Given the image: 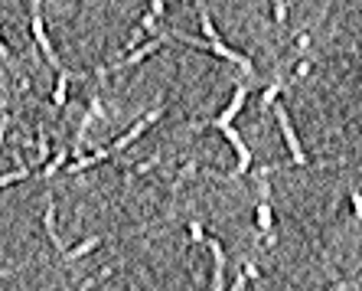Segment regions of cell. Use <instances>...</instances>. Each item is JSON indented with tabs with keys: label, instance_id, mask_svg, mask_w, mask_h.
<instances>
[{
	"label": "cell",
	"instance_id": "6da1fadb",
	"mask_svg": "<svg viewBox=\"0 0 362 291\" xmlns=\"http://www.w3.org/2000/svg\"><path fill=\"white\" fill-rule=\"evenodd\" d=\"M196 10H199V26H202V33H206V40H209V52H216L219 59H226V62H232V66H238L245 76H252V72H255L252 59H248L245 52H238V50H232V46H226V40L219 36V30H216V23H212V17H209V7H206V0H196Z\"/></svg>",
	"mask_w": 362,
	"mask_h": 291
},
{
	"label": "cell",
	"instance_id": "7a4b0ae2",
	"mask_svg": "<svg viewBox=\"0 0 362 291\" xmlns=\"http://www.w3.org/2000/svg\"><path fill=\"white\" fill-rule=\"evenodd\" d=\"M40 4H42V0H33V10H30V26H33V40H36V46H40L42 59L49 62V66L56 69V72H66V69H62V62H59V52H56V46H52L49 33H46V23H42V10H40Z\"/></svg>",
	"mask_w": 362,
	"mask_h": 291
},
{
	"label": "cell",
	"instance_id": "3957f363",
	"mask_svg": "<svg viewBox=\"0 0 362 291\" xmlns=\"http://www.w3.org/2000/svg\"><path fill=\"white\" fill-rule=\"evenodd\" d=\"M163 50V40L160 36H153L151 43H144V46H137V50H131L124 56V59H118V62H111V66H101L98 72H95V76L101 79V82H105V79L111 76V72H124V69H134V66H141L144 59H147V56H153V52H160Z\"/></svg>",
	"mask_w": 362,
	"mask_h": 291
},
{
	"label": "cell",
	"instance_id": "277c9868",
	"mask_svg": "<svg viewBox=\"0 0 362 291\" xmlns=\"http://www.w3.org/2000/svg\"><path fill=\"white\" fill-rule=\"evenodd\" d=\"M274 121H278L281 137H284L287 151H291V161H294L297 167H307V164H310V157H307V151H303L300 137H297V131H294V125H291V115H287L284 105H274Z\"/></svg>",
	"mask_w": 362,
	"mask_h": 291
},
{
	"label": "cell",
	"instance_id": "5b68a950",
	"mask_svg": "<svg viewBox=\"0 0 362 291\" xmlns=\"http://www.w3.org/2000/svg\"><path fill=\"white\" fill-rule=\"evenodd\" d=\"M258 190H262V200L255 206V226H258V236L274 242V210H271V187L264 177H262V183H258Z\"/></svg>",
	"mask_w": 362,
	"mask_h": 291
},
{
	"label": "cell",
	"instance_id": "8992f818",
	"mask_svg": "<svg viewBox=\"0 0 362 291\" xmlns=\"http://www.w3.org/2000/svg\"><path fill=\"white\" fill-rule=\"evenodd\" d=\"M245 102H248V89H245V86H235V92H232V102H228L226 108H222V112L216 115V118H212V121H196L193 128H206V125H209V128L222 131V128H226V125H232V121L238 118V112H242V108H245Z\"/></svg>",
	"mask_w": 362,
	"mask_h": 291
},
{
	"label": "cell",
	"instance_id": "52a82bcc",
	"mask_svg": "<svg viewBox=\"0 0 362 291\" xmlns=\"http://www.w3.org/2000/svg\"><path fill=\"white\" fill-rule=\"evenodd\" d=\"M163 112H167V108H157V112H147V115H144V118L134 125V128H131V131H124V135H121L118 141H111V144L105 147V151H108V157H111V154H118V151H124L127 144H134V141L144 135V131H147V128H151V125H157V121L163 118Z\"/></svg>",
	"mask_w": 362,
	"mask_h": 291
},
{
	"label": "cell",
	"instance_id": "ba28073f",
	"mask_svg": "<svg viewBox=\"0 0 362 291\" xmlns=\"http://www.w3.org/2000/svg\"><path fill=\"white\" fill-rule=\"evenodd\" d=\"M202 246L212 252V291H226V249H222L219 239L206 236Z\"/></svg>",
	"mask_w": 362,
	"mask_h": 291
},
{
	"label": "cell",
	"instance_id": "9c48e42d",
	"mask_svg": "<svg viewBox=\"0 0 362 291\" xmlns=\"http://www.w3.org/2000/svg\"><path fill=\"white\" fill-rule=\"evenodd\" d=\"M222 135H226V141L232 147H235V157H238V167H235V177H242V173H248V167H252V151L245 147V141H242V135H238L232 125H226L222 128Z\"/></svg>",
	"mask_w": 362,
	"mask_h": 291
},
{
	"label": "cell",
	"instance_id": "30bf717a",
	"mask_svg": "<svg viewBox=\"0 0 362 291\" xmlns=\"http://www.w3.org/2000/svg\"><path fill=\"white\" fill-rule=\"evenodd\" d=\"M98 246H101V236H88V239H82L78 246L66 249V252H62V262H66V266H72V262H78V258L92 256V252H95Z\"/></svg>",
	"mask_w": 362,
	"mask_h": 291
},
{
	"label": "cell",
	"instance_id": "8fae6325",
	"mask_svg": "<svg viewBox=\"0 0 362 291\" xmlns=\"http://www.w3.org/2000/svg\"><path fill=\"white\" fill-rule=\"evenodd\" d=\"M42 226H46V236H49V242L56 246V252H66V242L59 239V232H56V203L49 200V206H46V213H42Z\"/></svg>",
	"mask_w": 362,
	"mask_h": 291
},
{
	"label": "cell",
	"instance_id": "7c38bea8",
	"mask_svg": "<svg viewBox=\"0 0 362 291\" xmlns=\"http://www.w3.org/2000/svg\"><path fill=\"white\" fill-rule=\"evenodd\" d=\"M69 154H72V151H69V147H62L59 154L52 157L49 164H42V171L36 173V177H52V173H59V171H66V164H69Z\"/></svg>",
	"mask_w": 362,
	"mask_h": 291
},
{
	"label": "cell",
	"instance_id": "4fadbf2b",
	"mask_svg": "<svg viewBox=\"0 0 362 291\" xmlns=\"http://www.w3.org/2000/svg\"><path fill=\"white\" fill-rule=\"evenodd\" d=\"M69 98V72H59V79H56V89H52V105L56 108H62Z\"/></svg>",
	"mask_w": 362,
	"mask_h": 291
},
{
	"label": "cell",
	"instance_id": "5bb4252c",
	"mask_svg": "<svg viewBox=\"0 0 362 291\" xmlns=\"http://www.w3.org/2000/svg\"><path fill=\"white\" fill-rule=\"evenodd\" d=\"M26 177H30V167H17V171H10V173H0V190L10 187V183H20Z\"/></svg>",
	"mask_w": 362,
	"mask_h": 291
},
{
	"label": "cell",
	"instance_id": "9a60e30c",
	"mask_svg": "<svg viewBox=\"0 0 362 291\" xmlns=\"http://www.w3.org/2000/svg\"><path fill=\"white\" fill-rule=\"evenodd\" d=\"M271 7H274V23L284 26L287 23V0H271Z\"/></svg>",
	"mask_w": 362,
	"mask_h": 291
},
{
	"label": "cell",
	"instance_id": "2e32d148",
	"mask_svg": "<svg viewBox=\"0 0 362 291\" xmlns=\"http://www.w3.org/2000/svg\"><path fill=\"white\" fill-rule=\"evenodd\" d=\"M111 272H115V268H101V272L98 275H92V278H85V285H82V288H78V291H92L95 288V285H98L101 282V278H108V275Z\"/></svg>",
	"mask_w": 362,
	"mask_h": 291
},
{
	"label": "cell",
	"instance_id": "e0dca14e",
	"mask_svg": "<svg viewBox=\"0 0 362 291\" xmlns=\"http://www.w3.org/2000/svg\"><path fill=\"white\" fill-rule=\"evenodd\" d=\"M278 92H281V86H278V82H274V86H271L268 92L262 95V105H274V98H278Z\"/></svg>",
	"mask_w": 362,
	"mask_h": 291
},
{
	"label": "cell",
	"instance_id": "ac0fdd59",
	"mask_svg": "<svg viewBox=\"0 0 362 291\" xmlns=\"http://www.w3.org/2000/svg\"><path fill=\"white\" fill-rule=\"evenodd\" d=\"M189 236H193V242H202V239H206V232H202V223H189Z\"/></svg>",
	"mask_w": 362,
	"mask_h": 291
},
{
	"label": "cell",
	"instance_id": "d6986e66",
	"mask_svg": "<svg viewBox=\"0 0 362 291\" xmlns=\"http://www.w3.org/2000/svg\"><path fill=\"white\" fill-rule=\"evenodd\" d=\"M349 200H353V210H356V219H362V193H359V190H353V197H349Z\"/></svg>",
	"mask_w": 362,
	"mask_h": 291
},
{
	"label": "cell",
	"instance_id": "ffe728a7",
	"mask_svg": "<svg viewBox=\"0 0 362 291\" xmlns=\"http://www.w3.org/2000/svg\"><path fill=\"white\" fill-rule=\"evenodd\" d=\"M0 59L7 62V66H13V52L7 50V43H4V40H0Z\"/></svg>",
	"mask_w": 362,
	"mask_h": 291
},
{
	"label": "cell",
	"instance_id": "44dd1931",
	"mask_svg": "<svg viewBox=\"0 0 362 291\" xmlns=\"http://www.w3.org/2000/svg\"><path fill=\"white\" fill-rule=\"evenodd\" d=\"M7 125H10V115H0V147H4V137H7Z\"/></svg>",
	"mask_w": 362,
	"mask_h": 291
}]
</instances>
